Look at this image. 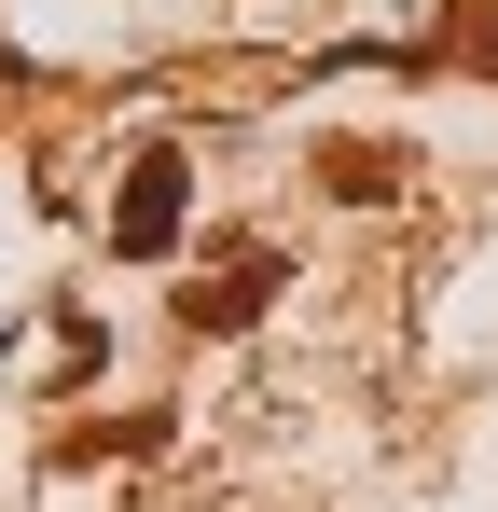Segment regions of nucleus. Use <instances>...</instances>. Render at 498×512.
I'll return each instance as SVG.
<instances>
[{
	"label": "nucleus",
	"mask_w": 498,
	"mask_h": 512,
	"mask_svg": "<svg viewBox=\"0 0 498 512\" xmlns=\"http://www.w3.org/2000/svg\"><path fill=\"white\" fill-rule=\"evenodd\" d=\"M166 222H180V167H139V194H125V250H166Z\"/></svg>",
	"instance_id": "obj_1"
}]
</instances>
